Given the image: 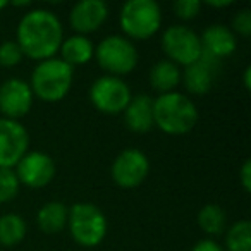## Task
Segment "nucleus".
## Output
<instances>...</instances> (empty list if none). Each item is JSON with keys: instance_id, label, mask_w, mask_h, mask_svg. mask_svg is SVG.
Instances as JSON below:
<instances>
[{"instance_id": "20", "label": "nucleus", "mask_w": 251, "mask_h": 251, "mask_svg": "<svg viewBox=\"0 0 251 251\" xmlns=\"http://www.w3.org/2000/svg\"><path fill=\"white\" fill-rule=\"evenodd\" d=\"M26 236V222L18 213L0 215V246L12 248Z\"/></svg>"}, {"instance_id": "19", "label": "nucleus", "mask_w": 251, "mask_h": 251, "mask_svg": "<svg viewBox=\"0 0 251 251\" xmlns=\"http://www.w3.org/2000/svg\"><path fill=\"white\" fill-rule=\"evenodd\" d=\"M69 208L60 201H49L36 213V224L43 234H57L67 226Z\"/></svg>"}, {"instance_id": "4", "label": "nucleus", "mask_w": 251, "mask_h": 251, "mask_svg": "<svg viewBox=\"0 0 251 251\" xmlns=\"http://www.w3.org/2000/svg\"><path fill=\"white\" fill-rule=\"evenodd\" d=\"M71 237L83 248H95L107 236V217L97 205L88 201L74 203L67 215Z\"/></svg>"}, {"instance_id": "22", "label": "nucleus", "mask_w": 251, "mask_h": 251, "mask_svg": "<svg viewBox=\"0 0 251 251\" xmlns=\"http://www.w3.org/2000/svg\"><path fill=\"white\" fill-rule=\"evenodd\" d=\"M226 251H251L250 220H237L226 232Z\"/></svg>"}, {"instance_id": "30", "label": "nucleus", "mask_w": 251, "mask_h": 251, "mask_svg": "<svg viewBox=\"0 0 251 251\" xmlns=\"http://www.w3.org/2000/svg\"><path fill=\"white\" fill-rule=\"evenodd\" d=\"M243 83H244V88H246L248 91L251 90V67L248 66L246 69H244V79H243Z\"/></svg>"}, {"instance_id": "5", "label": "nucleus", "mask_w": 251, "mask_h": 251, "mask_svg": "<svg viewBox=\"0 0 251 251\" xmlns=\"http://www.w3.org/2000/svg\"><path fill=\"white\" fill-rule=\"evenodd\" d=\"M119 25L127 40H148L160 29L162 9L153 0H129L122 5Z\"/></svg>"}, {"instance_id": "24", "label": "nucleus", "mask_w": 251, "mask_h": 251, "mask_svg": "<svg viewBox=\"0 0 251 251\" xmlns=\"http://www.w3.org/2000/svg\"><path fill=\"white\" fill-rule=\"evenodd\" d=\"M23 59H25L23 50L19 49L16 42L9 40V42H4L0 45V66L2 67H14L21 64Z\"/></svg>"}, {"instance_id": "14", "label": "nucleus", "mask_w": 251, "mask_h": 251, "mask_svg": "<svg viewBox=\"0 0 251 251\" xmlns=\"http://www.w3.org/2000/svg\"><path fill=\"white\" fill-rule=\"evenodd\" d=\"M201 42V53L205 57L217 60L226 59V57L232 55L237 49V40L236 35L230 31L227 26L224 25H212L203 31L200 36Z\"/></svg>"}, {"instance_id": "13", "label": "nucleus", "mask_w": 251, "mask_h": 251, "mask_svg": "<svg viewBox=\"0 0 251 251\" xmlns=\"http://www.w3.org/2000/svg\"><path fill=\"white\" fill-rule=\"evenodd\" d=\"M108 18V5L103 0H81L71 9L69 23L76 35L95 33Z\"/></svg>"}, {"instance_id": "8", "label": "nucleus", "mask_w": 251, "mask_h": 251, "mask_svg": "<svg viewBox=\"0 0 251 251\" xmlns=\"http://www.w3.org/2000/svg\"><path fill=\"white\" fill-rule=\"evenodd\" d=\"M162 50L176 66H191L203 55L200 35L188 26L174 25L162 35Z\"/></svg>"}, {"instance_id": "15", "label": "nucleus", "mask_w": 251, "mask_h": 251, "mask_svg": "<svg viewBox=\"0 0 251 251\" xmlns=\"http://www.w3.org/2000/svg\"><path fill=\"white\" fill-rule=\"evenodd\" d=\"M217 67H219L217 60L201 55L191 66L184 67L181 81H184L186 90L191 95H205L212 90L213 83H215Z\"/></svg>"}, {"instance_id": "29", "label": "nucleus", "mask_w": 251, "mask_h": 251, "mask_svg": "<svg viewBox=\"0 0 251 251\" xmlns=\"http://www.w3.org/2000/svg\"><path fill=\"white\" fill-rule=\"evenodd\" d=\"M206 5H208V7L222 9V7H229V5H232V0H208Z\"/></svg>"}, {"instance_id": "18", "label": "nucleus", "mask_w": 251, "mask_h": 251, "mask_svg": "<svg viewBox=\"0 0 251 251\" xmlns=\"http://www.w3.org/2000/svg\"><path fill=\"white\" fill-rule=\"evenodd\" d=\"M181 79L182 73L179 69V66H176L174 62H171L167 59L158 60L150 69V84L160 95L176 91V88L181 84Z\"/></svg>"}, {"instance_id": "27", "label": "nucleus", "mask_w": 251, "mask_h": 251, "mask_svg": "<svg viewBox=\"0 0 251 251\" xmlns=\"http://www.w3.org/2000/svg\"><path fill=\"white\" fill-rule=\"evenodd\" d=\"M239 181L241 186L246 193L251 191V158H246L241 165V171H239Z\"/></svg>"}, {"instance_id": "12", "label": "nucleus", "mask_w": 251, "mask_h": 251, "mask_svg": "<svg viewBox=\"0 0 251 251\" xmlns=\"http://www.w3.org/2000/svg\"><path fill=\"white\" fill-rule=\"evenodd\" d=\"M35 95L29 83L19 77H11L0 84V112L2 117L19 121L33 107Z\"/></svg>"}, {"instance_id": "23", "label": "nucleus", "mask_w": 251, "mask_h": 251, "mask_svg": "<svg viewBox=\"0 0 251 251\" xmlns=\"http://www.w3.org/2000/svg\"><path fill=\"white\" fill-rule=\"evenodd\" d=\"M19 179L14 169H0V203H9L19 193Z\"/></svg>"}, {"instance_id": "31", "label": "nucleus", "mask_w": 251, "mask_h": 251, "mask_svg": "<svg viewBox=\"0 0 251 251\" xmlns=\"http://www.w3.org/2000/svg\"><path fill=\"white\" fill-rule=\"evenodd\" d=\"M12 5H16V7H28L31 4L29 2H12Z\"/></svg>"}, {"instance_id": "6", "label": "nucleus", "mask_w": 251, "mask_h": 251, "mask_svg": "<svg viewBox=\"0 0 251 251\" xmlns=\"http://www.w3.org/2000/svg\"><path fill=\"white\" fill-rule=\"evenodd\" d=\"M95 59L108 76L121 77L136 69L138 50L126 36L110 35L95 49Z\"/></svg>"}, {"instance_id": "10", "label": "nucleus", "mask_w": 251, "mask_h": 251, "mask_svg": "<svg viewBox=\"0 0 251 251\" xmlns=\"http://www.w3.org/2000/svg\"><path fill=\"white\" fill-rule=\"evenodd\" d=\"M29 151V134L19 121L0 117V169H14Z\"/></svg>"}, {"instance_id": "3", "label": "nucleus", "mask_w": 251, "mask_h": 251, "mask_svg": "<svg viewBox=\"0 0 251 251\" xmlns=\"http://www.w3.org/2000/svg\"><path fill=\"white\" fill-rule=\"evenodd\" d=\"M74 69L64 60L52 57L38 62L31 74V91L36 98L49 103H55L67 97L73 88Z\"/></svg>"}, {"instance_id": "2", "label": "nucleus", "mask_w": 251, "mask_h": 251, "mask_svg": "<svg viewBox=\"0 0 251 251\" xmlns=\"http://www.w3.org/2000/svg\"><path fill=\"white\" fill-rule=\"evenodd\" d=\"M195 101L179 91L158 95L153 100V122L158 129L171 136H182L198 124Z\"/></svg>"}, {"instance_id": "9", "label": "nucleus", "mask_w": 251, "mask_h": 251, "mask_svg": "<svg viewBox=\"0 0 251 251\" xmlns=\"http://www.w3.org/2000/svg\"><path fill=\"white\" fill-rule=\"evenodd\" d=\"M150 172L148 157L138 148H126L115 157L110 174L117 186L124 189L138 188L145 182Z\"/></svg>"}, {"instance_id": "32", "label": "nucleus", "mask_w": 251, "mask_h": 251, "mask_svg": "<svg viewBox=\"0 0 251 251\" xmlns=\"http://www.w3.org/2000/svg\"><path fill=\"white\" fill-rule=\"evenodd\" d=\"M5 7H7V2H5V0H0V11L5 9Z\"/></svg>"}, {"instance_id": "1", "label": "nucleus", "mask_w": 251, "mask_h": 251, "mask_svg": "<svg viewBox=\"0 0 251 251\" xmlns=\"http://www.w3.org/2000/svg\"><path fill=\"white\" fill-rule=\"evenodd\" d=\"M16 35V43L23 50V55L42 62L52 59L59 52L64 29L60 19L52 11L31 9L21 18Z\"/></svg>"}, {"instance_id": "16", "label": "nucleus", "mask_w": 251, "mask_h": 251, "mask_svg": "<svg viewBox=\"0 0 251 251\" xmlns=\"http://www.w3.org/2000/svg\"><path fill=\"white\" fill-rule=\"evenodd\" d=\"M124 114V122L133 133H148L155 126L153 122V98L150 95H136L131 98Z\"/></svg>"}, {"instance_id": "25", "label": "nucleus", "mask_w": 251, "mask_h": 251, "mask_svg": "<svg viewBox=\"0 0 251 251\" xmlns=\"http://www.w3.org/2000/svg\"><path fill=\"white\" fill-rule=\"evenodd\" d=\"M201 2L200 0H177L174 4V12L179 19L182 21H189L195 19L201 11Z\"/></svg>"}, {"instance_id": "11", "label": "nucleus", "mask_w": 251, "mask_h": 251, "mask_svg": "<svg viewBox=\"0 0 251 251\" xmlns=\"http://www.w3.org/2000/svg\"><path fill=\"white\" fill-rule=\"evenodd\" d=\"M14 172L19 179V184H25L31 189H40L53 181L57 167L50 155L43 151H28L18 162Z\"/></svg>"}, {"instance_id": "7", "label": "nucleus", "mask_w": 251, "mask_h": 251, "mask_svg": "<svg viewBox=\"0 0 251 251\" xmlns=\"http://www.w3.org/2000/svg\"><path fill=\"white\" fill-rule=\"evenodd\" d=\"M131 98V88L127 86V83H124L122 77L105 74L97 77L90 88V100L93 107L107 115L122 114Z\"/></svg>"}, {"instance_id": "26", "label": "nucleus", "mask_w": 251, "mask_h": 251, "mask_svg": "<svg viewBox=\"0 0 251 251\" xmlns=\"http://www.w3.org/2000/svg\"><path fill=\"white\" fill-rule=\"evenodd\" d=\"M234 35H239L243 38H248L251 35V11L250 9H241L232 18V29Z\"/></svg>"}, {"instance_id": "17", "label": "nucleus", "mask_w": 251, "mask_h": 251, "mask_svg": "<svg viewBox=\"0 0 251 251\" xmlns=\"http://www.w3.org/2000/svg\"><path fill=\"white\" fill-rule=\"evenodd\" d=\"M60 52V60L71 66L74 69V66H83V64L90 62L95 57V47L91 43V40L88 36L83 35H73L69 38L62 40V45L59 49Z\"/></svg>"}, {"instance_id": "28", "label": "nucleus", "mask_w": 251, "mask_h": 251, "mask_svg": "<svg viewBox=\"0 0 251 251\" xmlns=\"http://www.w3.org/2000/svg\"><path fill=\"white\" fill-rule=\"evenodd\" d=\"M191 251H226L222 246H220L217 241L213 239H201L193 246Z\"/></svg>"}, {"instance_id": "21", "label": "nucleus", "mask_w": 251, "mask_h": 251, "mask_svg": "<svg viewBox=\"0 0 251 251\" xmlns=\"http://www.w3.org/2000/svg\"><path fill=\"white\" fill-rule=\"evenodd\" d=\"M198 226L208 236H220L226 229L227 215L224 208L217 203H208L198 212Z\"/></svg>"}]
</instances>
